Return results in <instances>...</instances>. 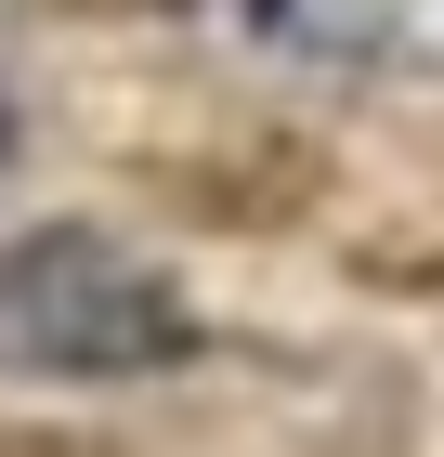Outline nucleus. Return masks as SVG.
Masks as SVG:
<instances>
[{"label": "nucleus", "instance_id": "nucleus-1", "mask_svg": "<svg viewBox=\"0 0 444 457\" xmlns=\"http://www.w3.org/2000/svg\"><path fill=\"white\" fill-rule=\"evenodd\" d=\"M209 327L131 236L105 222H27L0 248V353L27 366H66V379H157L183 366Z\"/></svg>", "mask_w": 444, "mask_h": 457}, {"label": "nucleus", "instance_id": "nucleus-2", "mask_svg": "<svg viewBox=\"0 0 444 457\" xmlns=\"http://www.w3.org/2000/svg\"><path fill=\"white\" fill-rule=\"evenodd\" d=\"M209 27L301 79H379L418 53V0H197Z\"/></svg>", "mask_w": 444, "mask_h": 457}, {"label": "nucleus", "instance_id": "nucleus-3", "mask_svg": "<svg viewBox=\"0 0 444 457\" xmlns=\"http://www.w3.org/2000/svg\"><path fill=\"white\" fill-rule=\"evenodd\" d=\"M0 157H13V79H0Z\"/></svg>", "mask_w": 444, "mask_h": 457}, {"label": "nucleus", "instance_id": "nucleus-4", "mask_svg": "<svg viewBox=\"0 0 444 457\" xmlns=\"http://www.w3.org/2000/svg\"><path fill=\"white\" fill-rule=\"evenodd\" d=\"M431 27H444V0H431Z\"/></svg>", "mask_w": 444, "mask_h": 457}]
</instances>
